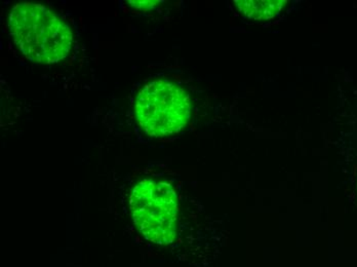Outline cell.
<instances>
[{"label":"cell","instance_id":"2","mask_svg":"<svg viewBox=\"0 0 357 267\" xmlns=\"http://www.w3.org/2000/svg\"><path fill=\"white\" fill-rule=\"evenodd\" d=\"M8 30L20 52L39 64L64 60L73 45L69 26L41 4H16L8 16Z\"/></svg>","mask_w":357,"mask_h":267},{"label":"cell","instance_id":"1","mask_svg":"<svg viewBox=\"0 0 357 267\" xmlns=\"http://www.w3.org/2000/svg\"><path fill=\"white\" fill-rule=\"evenodd\" d=\"M130 210L137 230L161 253L191 262L181 232V205L174 185L160 177H143L130 190Z\"/></svg>","mask_w":357,"mask_h":267},{"label":"cell","instance_id":"5","mask_svg":"<svg viewBox=\"0 0 357 267\" xmlns=\"http://www.w3.org/2000/svg\"><path fill=\"white\" fill-rule=\"evenodd\" d=\"M128 3H130V6H134V8L149 10V8L155 6L158 1H128Z\"/></svg>","mask_w":357,"mask_h":267},{"label":"cell","instance_id":"4","mask_svg":"<svg viewBox=\"0 0 357 267\" xmlns=\"http://www.w3.org/2000/svg\"><path fill=\"white\" fill-rule=\"evenodd\" d=\"M235 6L245 18L257 20H269L278 16L282 8L286 6L284 0H237L234 1Z\"/></svg>","mask_w":357,"mask_h":267},{"label":"cell","instance_id":"3","mask_svg":"<svg viewBox=\"0 0 357 267\" xmlns=\"http://www.w3.org/2000/svg\"><path fill=\"white\" fill-rule=\"evenodd\" d=\"M135 114L145 133L155 138L178 133L188 123L191 101L178 84L165 79L150 82L139 93Z\"/></svg>","mask_w":357,"mask_h":267}]
</instances>
